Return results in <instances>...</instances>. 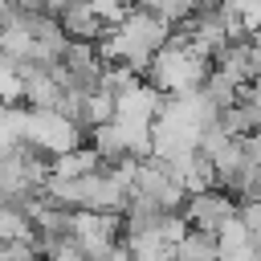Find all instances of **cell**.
<instances>
[{
    "instance_id": "cell-2",
    "label": "cell",
    "mask_w": 261,
    "mask_h": 261,
    "mask_svg": "<svg viewBox=\"0 0 261 261\" xmlns=\"http://www.w3.org/2000/svg\"><path fill=\"white\" fill-rule=\"evenodd\" d=\"M237 200H261V163H245V167H237L232 175H228V184H224Z\"/></svg>"
},
{
    "instance_id": "cell-1",
    "label": "cell",
    "mask_w": 261,
    "mask_h": 261,
    "mask_svg": "<svg viewBox=\"0 0 261 261\" xmlns=\"http://www.w3.org/2000/svg\"><path fill=\"white\" fill-rule=\"evenodd\" d=\"M237 204H241V200H237L224 184H208V188L188 192L179 212H184L188 224H200V228L220 232V228H228V220H237Z\"/></svg>"
}]
</instances>
